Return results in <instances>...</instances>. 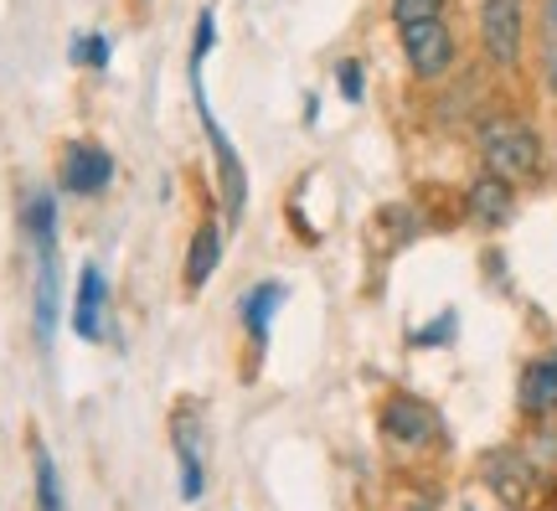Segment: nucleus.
Listing matches in <instances>:
<instances>
[{"label":"nucleus","mask_w":557,"mask_h":511,"mask_svg":"<svg viewBox=\"0 0 557 511\" xmlns=\"http://www.w3.org/2000/svg\"><path fill=\"white\" fill-rule=\"evenodd\" d=\"M382 434L393 445H403V450H429V445H438V434H444V418L423 398L398 393L382 403Z\"/></svg>","instance_id":"f03ea898"},{"label":"nucleus","mask_w":557,"mask_h":511,"mask_svg":"<svg viewBox=\"0 0 557 511\" xmlns=\"http://www.w3.org/2000/svg\"><path fill=\"white\" fill-rule=\"evenodd\" d=\"M21 217H26L32 243H37V248H52V233H58V202H52V192H32Z\"/></svg>","instance_id":"4468645a"},{"label":"nucleus","mask_w":557,"mask_h":511,"mask_svg":"<svg viewBox=\"0 0 557 511\" xmlns=\"http://www.w3.org/2000/svg\"><path fill=\"white\" fill-rule=\"evenodd\" d=\"M109 181H114V156L94 139H73L67 156H62V186L73 197H99Z\"/></svg>","instance_id":"423d86ee"},{"label":"nucleus","mask_w":557,"mask_h":511,"mask_svg":"<svg viewBox=\"0 0 557 511\" xmlns=\"http://www.w3.org/2000/svg\"><path fill=\"white\" fill-rule=\"evenodd\" d=\"M278 305H284V284H259V290H248V300H243V326L253 331V341L269 336V320L278 315Z\"/></svg>","instance_id":"ddd939ff"},{"label":"nucleus","mask_w":557,"mask_h":511,"mask_svg":"<svg viewBox=\"0 0 557 511\" xmlns=\"http://www.w3.org/2000/svg\"><path fill=\"white\" fill-rule=\"evenodd\" d=\"M103 305H109L103 269H99V264H83L78 295H73V331H78L83 341H99V336H103Z\"/></svg>","instance_id":"0eeeda50"},{"label":"nucleus","mask_w":557,"mask_h":511,"mask_svg":"<svg viewBox=\"0 0 557 511\" xmlns=\"http://www.w3.org/2000/svg\"><path fill=\"white\" fill-rule=\"evenodd\" d=\"M480 471H485V486L506 501L511 511H527L532 507V496H537V471H532V460L517 450H491L480 460Z\"/></svg>","instance_id":"20e7f679"},{"label":"nucleus","mask_w":557,"mask_h":511,"mask_svg":"<svg viewBox=\"0 0 557 511\" xmlns=\"http://www.w3.org/2000/svg\"><path fill=\"white\" fill-rule=\"evenodd\" d=\"M73 62L103 68V62H109V41H103V37H78V41H73Z\"/></svg>","instance_id":"6ab92c4d"},{"label":"nucleus","mask_w":557,"mask_h":511,"mask_svg":"<svg viewBox=\"0 0 557 511\" xmlns=\"http://www.w3.org/2000/svg\"><path fill=\"white\" fill-rule=\"evenodd\" d=\"M341 78V99L346 104H361V94H367V78H361V62H341L336 68Z\"/></svg>","instance_id":"a211bd4d"},{"label":"nucleus","mask_w":557,"mask_h":511,"mask_svg":"<svg viewBox=\"0 0 557 511\" xmlns=\"http://www.w3.org/2000/svg\"><path fill=\"white\" fill-rule=\"evenodd\" d=\"M176 460H181V496L197 501L207 491V465H201V424L191 413H176Z\"/></svg>","instance_id":"6e6552de"},{"label":"nucleus","mask_w":557,"mask_h":511,"mask_svg":"<svg viewBox=\"0 0 557 511\" xmlns=\"http://www.w3.org/2000/svg\"><path fill=\"white\" fill-rule=\"evenodd\" d=\"M449 336H455V311H444L429 331H413V341L418 346H438V341H449Z\"/></svg>","instance_id":"aec40b11"},{"label":"nucleus","mask_w":557,"mask_h":511,"mask_svg":"<svg viewBox=\"0 0 557 511\" xmlns=\"http://www.w3.org/2000/svg\"><path fill=\"white\" fill-rule=\"evenodd\" d=\"M521 409L537 413V418L557 413V352L527 362V373H521Z\"/></svg>","instance_id":"1a4fd4ad"},{"label":"nucleus","mask_w":557,"mask_h":511,"mask_svg":"<svg viewBox=\"0 0 557 511\" xmlns=\"http://www.w3.org/2000/svg\"><path fill=\"white\" fill-rule=\"evenodd\" d=\"M37 336L41 341H52L58 331V258L52 248H37Z\"/></svg>","instance_id":"9b49d317"},{"label":"nucleus","mask_w":557,"mask_h":511,"mask_svg":"<svg viewBox=\"0 0 557 511\" xmlns=\"http://www.w3.org/2000/svg\"><path fill=\"white\" fill-rule=\"evenodd\" d=\"M32 465H37V511H67V501H62V475L58 465H52V454L32 450Z\"/></svg>","instance_id":"2eb2a0df"},{"label":"nucleus","mask_w":557,"mask_h":511,"mask_svg":"<svg viewBox=\"0 0 557 511\" xmlns=\"http://www.w3.org/2000/svg\"><path fill=\"white\" fill-rule=\"evenodd\" d=\"M511 207H517V197H511V181L480 177L475 186H470V217H475L480 228H500V222L511 217Z\"/></svg>","instance_id":"9d476101"},{"label":"nucleus","mask_w":557,"mask_h":511,"mask_svg":"<svg viewBox=\"0 0 557 511\" xmlns=\"http://www.w3.org/2000/svg\"><path fill=\"white\" fill-rule=\"evenodd\" d=\"M480 150H485L491 177L500 181H527L542 171V139L521 119H485L480 124Z\"/></svg>","instance_id":"f257e3e1"},{"label":"nucleus","mask_w":557,"mask_h":511,"mask_svg":"<svg viewBox=\"0 0 557 511\" xmlns=\"http://www.w3.org/2000/svg\"><path fill=\"white\" fill-rule=\"evenodd\" d=\"M218 258H222V233L207 222V228H197L191 248H186V290H201L207 279L218 275Z\"/></svg>","instance_id":"f8f14e48"},{"label":"nucleus","mask_w":557,"mask_h":511,"mask_svg":"<svg viewBox=\"0 0 557 511\" xmlns=\"http://www.w3.org/2000/svg\"><path fill=\"white\" fill-rule=\"evenodd\" d=\"M542 78L557 94V0H542Z\"/></svg>","instance_id":"dca6fc26"},{"label":"nucleus","mask_w":557,"mask_h":511,"mask_svg":"<svg viewBox=\"0 0 557 511\" xmlns=\"http://www.w3.org/2000/svg\"><path fill=\"white\" fill-rule=\"evenodd\" d=\"M480 41L491 62L517 68L521 58V0H480Z\"/></svg>","instance_id":"39448f33"},{"label":"nucleus","mask_w":557,"mask_h":511,"mask_svg":"<svg viewBox=\"0 0 557 511\" xmlns=\"http://www.w3.org/2000/svg\"><path fill=\"white\" fill-rule=\"evenodd\" d=\"M398 37H403V52H408V68H413L418 78H444V73H449V62H455V37H449L444 16L398 26Z\"/></svg>","instance_id":"7ed1b4c3"},{"label":"nucleus","mask_w":557,"mask_h":511,"mask_svg":"<svg viewBox=\"0 0 557 511\" xmlns=\"http://www.w3.org/2000/svg\"><path fill=\"white\" fill-rule=\"evenodd\" d=\"M444 16V0H393V21L413 26V21H434Z\"/></svg>","instance_id":"f3484780"}]
</instances>
